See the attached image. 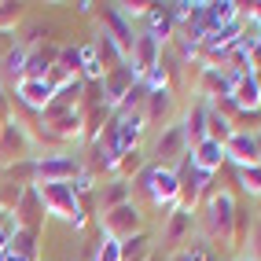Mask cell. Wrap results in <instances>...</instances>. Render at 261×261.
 Segmentation results:
<instances>
[{
	"instance_id": "cell-1",
	"label": "cell",
	"mask_w": 261,
	"mask_h": 261,
	"mask_svg": "<svg viewBox=\"0 0 261 261\" xmlns=\"http://www.w3.org/2000/svg\"><path fill=\"white\" fill-rule=\"evenodd\" d=\"M37 195L44 199L48 214L56 217H70L74 224H81V210H77V195L70 184H37Z\"/></svg>"
},
{
	"instance_id": "cell-2",
	"label": "cell",
	"mask_w": 261,
	"mask_h": 261,
	"mask_svg": "<svg viewBox=\"0 0 261 261\" xmlns=\"http://www.w3.org/2000/svg\"><path fill=\"white\" fill-rule=\"evenodd\" d=\"M103 224H107V236L121 243V239H133V232L140 228V214H136V206L121 202V206H114V210L103 217Z\"/></svg>"
},
{
	"instance_id": "cell-3",
	"label": "cell",
	"mask_w": 261,
	"mask_h": 261,
	"mask_svg": "<svg viewBox=\"0 0 261 261\" xmlns=\"http://www.w3.org/2000/svg\"><path fill=\"white\" fill-rule=\"evenodd\" d=\"M224 154H232V159H239V162H257V140H250L247 133H232V140L224 144Z\"/></svg>"
},
{
	"instance_id": "cell-4",
	"label": "cell",
	"mask_w": 261,
	"mask_h": 261,
	"mask_svg": "<svg viewBox=\"0 0 261 261\" xmlns=\"http://www.w3.org/2000/svg\"><path fill=\"white\" fill-rule=\"evenodd\" d=\"M19 96L30 103V107H44V103L51 99V81H30V77H22L19 81Z\"/></svg>"
},
{
	"instance_id": "cell-5",
	"label": "cell",
	"mask_w": 261,
	"mask_h": 261,
	"mask_svg": "<svg viewBox=\"0 0 261 261\" xmlns=\"http://www.w3.org/2000/svg\"><path fill=\"white\" fill-rule=\"evenodd\" d=\"M96 261H121V243L118 239H103V247H99V254H96Z\"/></svg>"
},
{
	"instance_id": "cell-6",
	"label": "cell",
	"mask_w": 261,
	"mask_h": 261,
	"mask_svg": "<svg viewBox=\"0 0 261 261\" xmlns=\"http://www.w3.org/2000/svg\"><path fill=\"white\" fill-rule=\"evenodd\" d=\"M243 177H247V188H250V191H261V166H257V162L243 169Z\"/></svg>"
},
{
	"instance_id": "cell-7",
	"label": "cell",
	"mask_w": 261,
	"mask_h": 261,
	"mask_svg": "<svg viewBox=\"0 0 261 261\" xmlns=\"http://www.w3.org/2000/svg\"><path fill=\"white\" fill-rule=\"evenodd\" d=\"M0 261H30L26 254H15V250H4V254H0Z\"/></svg>"
}]
</instances>
